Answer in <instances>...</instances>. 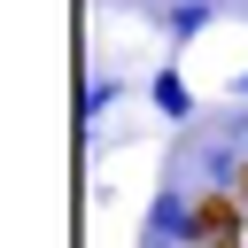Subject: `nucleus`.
Listing matches in <instances>:
<instances>
[{"instance_id": "nucleus-3", "label": "nucleus", "mask_w": 248, "mask_h": 248, "mask_svg": "<svg viewBox=\"0 0 248 248\" xmlns=\"http://www.w3.org/2000/svg\"><path fill=\"white\" fill-rule=\"evenodd\" d=\"M209 23V0H186V8H170V39H194Z\"/></svg>"}, {"instance_id": "nucleus-2", "label": "nucleus", "mask_w": 248, "mask_h": 248, "mask_svg": "<svg viewBox=\"0 0 248 248\" xmlns=\"http://www.w3.org/2000/svg\"><path fill=\"white\" fill-rule=\"evenodd\" d=\"M116 101H124V78H85V93H78V116L93 124V116H108Z\"/></svg>"}, {"instance_id": "nucleus-4", "label": "nucleus", "mask_w": 248, "mask_h": 248, "mask_svg": "<svg viewBox=\"0 0 248 248\" xmlns=\"http://www.w3.org/2000/svg\"><path fill=\"white\" fill-rule=\"evenodd\" d=\"M232 101H248V70H232Z\"/></svg>"}, {"instance_id": "nucleus-5", "label": "nucleus", "mask_w": 248, "mask_h": 248, "mask_svg": "<svg viewBox=\"0 0 248 248\" xmlns=\"http://www.w3.org/2000/svg\"><path fill=\"white\" fill-rule=\"evenodd\" d=\"M147 248H178V240H155V232H147Z\"/></svg>"}, {"instance_id": "nucleus-1", "label": "nucleus", "mask_w": 248, "mask_h": 248, "mask_svg": "<svg viewBox=\"0 0 248 248\" xmlns=\"http://www.w3.org/2000/svg\"><path fill=\"white\" fill-rule=\"evenodd\" d=\"M147 101H155V108H163L170 124H178V116H194V93H186V78H178V70H155V85H147Z\"/></svg>"}]
</instances>
